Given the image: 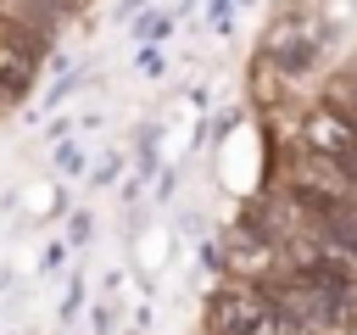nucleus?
Here are the masks:
<instances>
[{
    "instance_id": "1",
    "label": "nucleus",
    "mask_w": 357,
    "mask_h": 335,
    "mask_svg": "<svg viewBox=\"0 0 357 335\" xmlns=\"http://www.w3.org/2000/svg\"><path fill=\"white\" fill-rule=\"evenodd\" d=\"M218 335H312V324L273 290H229L212 302Z\"/></svg>"
},
{
    "instance_id": "4",
    "label": "nucleus",
    "mask_w": 357,
    "mask_h": 335,
    "mask_svg": "<svg viewBox=\"0 0 357 335\" xmlns=\"http://www.w3.org/2000/svg\"><path fill=\"white\" fill-rule=\"evenodd\" d=\"M33 78V50L22 34H0V106H11Z\"/></svg>"
},
{
    "instance_id": "3",
    "label": "nucleus",
    "mask_w": 357,
    "mask_h": 335,
    "mask_svg": "<svg viewBox=\"0 0 357 335\" xmlns=\"http://www.w3.org/2000/svg\"><path fill=\"white\" fill-rule=\"evenodd\" d=\"M296 279L312 285V290H357V262L324 240V246H312V251L296 257Z\"/></svg>"
},
{
    "instance_id": "2",
    "label": "nucleus",
    "mask_w": 357,
    "mask_h": 335,
    "mask_svg": "<svg viewBox=\"0 0 357 335\" xmlns=\"http://www.w3.org/2000/svg\"><path fill=\"white\" fill-rule=\"evenodd\" d=\"M290 201L318 223V234H324L335 251H346V257L357 262V212H351L340 195H329V190H318V184H296Z\"/></svg>"
}]
</instances>
